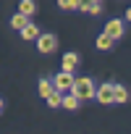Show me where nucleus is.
I'll return each mask as SVG.
<instances>
[{
  "instance_id": "nucleus-1",
  "label": "nucleus",
  "mask_w": 131,
  "mask_h": 134,
  "mask_svg": "<svg viewBox=\"0 0 131 134\" xmlns=\"http://www.w3.org/2000/svg\"><path fill=\"white\" fill-rule=\"evenodd\" d=\"M79 100H89V97H94V92H97V87H94V82L89 79V76H79L76 82H74V90H71Z\"/></svg>"
},
{
  "instance_id": "nucleus-2",
  "label": "nucleus",
  "mask_w": 131,
  "mask_h": 134,
  "mask_svg": "<svg viewBox=\"0 0 131 134\" xmlns=\"http://www.w3.org/2000/svg\"><path fill=\"white\" fill-rule=\"evenodd\" d=\"M74 74H68V71H58L55 74V79H52V87L60 92V95H68L71 90H74Z\"/></svg>"
},
{
  "instance_id": "nucleus-3",
  "label": "nucleus",
  "mask_w": 131,
  "mask_h": 134,
  "mask_svg": "<svg viewBox=\"0 0 131 134\" xmlns=\"http://www.w3.org/2000/svg\"><path fill=\"white\" fill-rule=\"evenodd\" d=\"M55 47H58V37L55 34H50V32L47 34H39V40H37V50L39 53H52Z\"/></svg>"
},
{
  "instance_id": "nucleus-4",
  "label": "nucleus",
  "mask_w": 131,
  "mask_h": 134,
  "mask_svg": "<svg viewBox=\"0 0 131 134\" xmlns=\"http://www.w3.org/2000/svg\"><path fill=\"white\" fill-rule=\"evenodd\" d=\"M105 34H108L113 42L121 40V37H123V21H121V19H110V21L105 24Z\"/></svg>"
},
{
  "instance_id": "nucleus-5",
  "label": "nucleus",
  "mask_w": 131,
  "mask_h": 134,
  "mask_svg": "<svg viewBox=\"0 0 131 134\" xmlns=\"http://www.w3.org/2000/svg\"><path fill=\"white\" fill-rule=\"evenodd\" d=\"M115 84H102V87H97V92H94V97H97V103H102V105H110L113 103V95H115V90H113Z\"/></svg>"
},
{
  "instance_id": "nucleus-6",
  "label": "nucleus",
  "mask_w": 131,
  "mask_h": 134,
  "mask_svg": "<svg viewBox=\"0 0 131 134\" xmlns=\"http://www.w3.org/2000/svg\"><path fill=\"white\" fill-rule=\"evenodd\" d=\"M79 60H81V58H79L76 53H66V55H63V60H60V63H63V71L74 74V69L79 66Z\"/></svg>"
},
{
  "instance_id": "nucleus-7",
  "label": "nucleus",
  "mask_w": 131,
  "mask_h": 134,
  "mask_svg": "<svg viewBox=\"0 0 131 134\" xmlns=\"http://www.w3.org/2000/svg\"><path fill=\"white\" fill-rule=\"evenodd\" d=\"M39 34H42V32H39L37 24H29V26L21 29V40H24V42H29V40H39Z\"/></svg>"
},
{
  "instance_id": "nucleus-8",
  "label": "nucleus",
  "mask_w": 131,
  "mask_h": 134,
  "mask_svg": "<svg viewBox=\"0 0 131 134\" xmlns=\"http://www.w3.org/2000/svg\"><path fill=\"white\" fill-rule=\"evenodd\" d=\"M60 105H63L66 110H76V108L81 105V100H79L74 92H68V95H63V103H60Z\"/></svg>"
},
{
  "instance_id": "nucleus-9",
  "label": "nucleus",
  "mask_w": 131,
  "mask_h": 134,
  "mask_svg": "<svg viewBox=\"0 0 131 134\" xmlns=\"http://www.w3.org/2000/svg\"><path fill=\"white\" fill-rule=\"evenodd\" d=\"M34 11H37V3H34V0H21V3H19V13H21V16L29 19Z\"/></svg>"
},
{
  "instance_id": "nucleus-10",
  "label": "nucleus",
  "mask_w": 131,
  "mask_h": 134,
  "mask_svg": "<svg viewBox=\"0 0 131 134\" xmlns=\"http://www.w3.org/2000/svg\"><path fill=\"white\" fill-rule=\"evenodd\" d=\"M79 11H84V13H100L102 11V3H100V0H92V3L87 0V3L79 5Z\"/></svg>"
},
{
  "instance_id": "nucleus-11",
  "label": "nucleus",
  "mask_w": 131,
  "mask_h": 134,
  "mask_svg": "<svg viewBox=\"0 0 131 134\" xmlns=\"http://www.w3.org/2000/svg\"><path fill=\"white\" fill-rule=\"evenodd\" d=\"M113 90H115V95H113V103H126V100H128V90H126L123 84H115Z\"/></svg>"
},
{
  "instance_id": "nucleus-12",
  "label": "nucleus",
  "mask_w": 131,
  "mask_h": 134,
  "mask_svg": "<svg viewBox=\"0 0 131 134\" xmlns=\"http://www.w3.org/2000/svg\"><path fill=\"white\" fill-rule=\"evenodd\" d=\"M52 92H55V87H52V82H47V79H39V95H42V97L47 100V97H50Z\"/></svg>"
},
{
  "instance_id": "nucleus-13",
  "label": "nucleus",
  "mask_w": 131,
  "mask_h": 134,
  "mask_svg": "<svg viewBox=\"0 0 131 134\" xmlns=\"http://www.w3.org/2000/svg\"><path fill=\"white\" fill-rule=\"evenodd\" d=\"M11 26H13V29H19V32H21V29H24V26H29V19H26V16H21V13H16V16H13V19H11Z\"/></svg>"
},
{
  "instance_id": "nucleus-14",
  "label": "nucleus",
  "mask_w": 131,
  "mask_h": 134,
  "mask_svg": "<svg viewBox=\"0 0 131 134\" xmlns=\"http://www.w3.org/2000/svg\"><path fill=\"white\" fill-rule=\"evenodd\" d=\"M97 47H100V50H110V47H113V40H110V37L102 32V34L97 37Z\"/></svg>"
},
{
  "instance_id": "nucleus-15",
  "label": "nucleus",
  "mask_w": 131,
  "mask_h": 134,
  "mask_svg": "<svg viewBox=\"0 0 131 134\" xmlns=\"http://www.w3.org/2000/svg\"><path fill=\"white\" fill-rule=\"evenodd\" d=\"M58 5H60L63 11H76V8H79L81 3H79V0H60V3H58Z\"/></svg>"
},
{
  "instance_id": "nucleus-16",
  "label": "nucleus",
  "mask_w": 131,
  "mask_h": 134,
  "mask_svg": "<svg viewBox=\"0 0 131 134\" xmlns=\"http://www.w3.org/2000/svg\"><path fill=\"white\" fill-rule=\"evenodd\" d=\"M60 103H63V95H60V92H58V90H55V92H52V95H50V97H47V105H50V108H58V105H60Z\"/></svg>"
},
{
  "instance_id": "nucleus-17",
  "label": "nucleus",
  "mask_w": 131,
  "mask_h": 134,
  "mask_svg": "<svg viewBox=\"0 0 131 134\" xmlns=\"http://www.w3.org/2000/svg\"><path fill=\"white\" fill-rule=\"evenodd\" d=\"M126 19H128V21H131V5H128V11H126Z\"/></svg>"
},
{
  "instance_id": "nucleus-18",
  "label": "nucleus",
  "mask_w": 131,
  "mask_h": 134,
  "mask_svg": "<svg viewBox=\"0 0 131 134\" xmlns=\"http://www.w3.org/2000/svg\"><path fill=\"white\" fill-rule=\"evenodd\" d=\"M3 108H5V103H3V97H0V110H3Z\"/></svg>"
}]
</instances>
